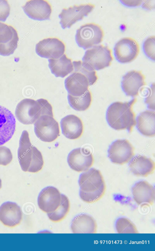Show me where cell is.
Wrapping results in <instances>:
<instances>
[{
    "label": "cell",
    "instance_id": "obj_1",
    "mask_svg": "<svg viewBox=\"0 0 155 251\" xmlns=\"http://www.w3.org/2000/svg\"><path fill=\"white\" fill-rule=\"evenodd\" d=\"M137 101L133 98L125 102H116L111 104L107 109V121L109 126L116 130L126 129L130 133L136 124L135 114L133 106Z\"/></svg>",
    "mask_w": 155,
    "mask_h": 251
},
{
    "label": "cell",
    "instance_id": "obj_2",
    "mask_svg": "<svg viewBox=\"0 0 155 251\" xmlns=\"http://www.w3.org/2000/svg\"><path fill=\"white\" fill-rule=\"evenodd\" d=\"M78 183L79 195L84 202L95 203L104 196L106 186L103 177L98 170L91 168L80 175Z\"/></svg>",
    "mask_w": 155,
    "mask_h": 251
},
{
    "label": "cell",
    "instance_id": "obj_3",
    "mask_svg": "<svg viewBox=\"0 0 155 251\" xmlns=\"http://www.w3.org/2000/svg\"><path fill=\"white\" fill-rule=\"evenodd\" d=\"M15 115L18 120L25 125L33 124L41 116L48 115L53 117L52 107L45 99L36 100L25 99L17 105Z\"/></svg>",
    "mask_w": 155,
    "mask_h": 251
},
{
    "label": "cell",
    "instance_id": "obj_4",
    "mask_svg": "<svg viewBox=\"0 0 155 251\" xmlns=\"http://www.w3.org/2000/svg\"><path fill=\"white\" fill-rule=\"evenodd\" d=\"M18 155L23 171L36 173L42 168L44 163L42 155L31 144L29 134L26 130L23 131L20 139Z\"/></svg>",
    "mask_w": 155,
    "mask_h": 251
},
{
    "label": "cell",
    "instance_id": "obj_5",
    "mask_svg": "<svg viewBox=\"0 0 155 251\" xmlns=\"http://www.w3.org/2000/svg\"><path fill=\"white\" fill-rule=\"evenodd\" d=\"M113 59L111 50L107 46L100 44L87 50L82 61L89 69L99 70L110 66Z\"/></svg>",
    "mask_w": 155,
    "mask_h": 251
},
{
    "label": "cell",
    "instance_id": "obj_6",
    "mask_svg": "<svg viewBox=\"0 0 155 251\" xmlns=\"http://www.w3.org/2000/svg\"><path fill=\"white\" fill-rule=\"evenodd\" d=\"M104 36L100 26L91 23L83 24L77 29L75 39L79 47L86 49L101 43Z\"/></svg>",
    "mask_w": 155,
    "mask_h": 251
},
{
    "label": "cell",
    "instance_id": "obj_7",
    "mask_svg": "<svg viewBox=\"0 0 155 251\" xmlns=\"http://www.w3.org/2000/svg\"><path fill=\"white\" fill-rule=\"evenodd\" d=\"M34 131L37 137L45 142H51L60 135L59 124L53 117L41 116L34 124Z\"/></svg>",
    "mask_w": 155,
    "mask_h": 251
},
{
    "label": "cell",
    "instance_id": "obj_8",
    "mask_svg": "<svg viewBox=\"0 0 155 251\" xmlns=\"http://www.w3.org/2000/svg\"><path fill=\"white\" fill-rule=\"evenodd\" d=\"M95 7L94 4L88 3L75 5L63 9L59 15L62 27L63 29L70 28L77 22L87 16Z\"/></svg>",
    "mask_w": 155,
    "mask_h": 251
},
{
    "label": "cell",
    "instance_id": "obj_9",
    "mask_svg": "<svg viewBox=\"0 0 155 251\" xmlns=\"http://www.w3.org/2000/svg\"><path fill=\"white\" fill-rule=\"evenodd\" d=\"M114 51L115 56L118 62L127 63L132 62L137 58L140 52V46L134 39L124 37L116 43Z\"/></svg>",
    "mask_w": 155,
    "mask_h": 251
},
{
    "label": "cell",
    "instance_id": "obj_10",
    "mask_svg": "<svg viewBox=\"0 0 155 251\" xmlns=\"http://www.w3.org/2000/svg\"><path fill=\"white\" fill-rule=\"evenodd\" d=\"M108 154L112 162L123 165L130 162L134 156V148L128 140L117 139L109 146Z\"/></svg>",
    "mask_w": 155,
    "mask_h": 251
},
{
    "label": "cell",
    "instance_id": "obj_11",
    "mask_svg": "<svg viewBox=\"0 0 155 251\" xmlns=\"http://www.w3.org/2000/svg\"><path fill=\"white\" fill-rule=\"evenodd\" d=\"M35 50L37 54L41 57L57 59L64 54L65 45L58 38L49 37L39 41L36 45Z\"/></svg>",
    "mask_w": 155,
    "mask_h": 251
},
{
    "label": "cell",
    "instance_id": "obj_12",
    "mask_svg": "<svg viewBox=\"0 0 155 251\" xmlns=\"http://www.w3.org/2000/svg\"><path fill=\"white\" fill-rule=\"evenodd\" d=\"M18 33L12 26L0 22V55L12 54L18 47Z\"/></svg>",
    "mask_w": 155,
    "mask_h": 251
},
{
    "label": "cell",
    "instance_id": "obj_13",
    "mask_svg": "<svg viewBox=\"0 0 155 251\" xmlns=\"http://www.w3.org/2000/svg\"><path fill=\"white\" fill-rule=\"evenodd\" d=\"M132 193L134 202L141 207H150L154 203V187L146 181L135 183L132 188Z\"/></svg>",
    "mask_w": 155,
    "mask_h": 251
},
{
    "label": "cell",
    "instance_id": "obj_14",
    "mask_svg": "<svg viewBox=\"0 0 155 251\" xmlns=\"http://www.w3.org/2000/svg\"><path fill=\"white\" fill-rule=\"evenodd\" d=\"M94 161V157L91 152L81 148L73 150L67 158V162L70 167L77 172L87 171L92 166Z\"/></svg>",
    "mask_w": 155,
    "mask_h": 251
},
{
    "label": "cell",
    "instance_id": "obj_15",
    "mask_svg": "<svg viewBox=\"0 0 155 251\" xmlns=\"http://www.w3.org/2000/svg\"><path fill=\"white\" fill-rule=\"evenodd\" d=\"M61 194L59 190L52 186H48L43 189L38 198L39 208L47 213L54 211L61 203Z\"/></svg>",
    "mask_w": 155,
    "mask_h": 251
},
{
    "label": "cell",
    "instance_id": "obj_16",
    "mask_svg": "<svg viewBox=\"0 0 155 251\" xmlns=\"http://www.w3.org/2000/svg\"><path fill=\"white\" fill-rule=\"evenodd\" d=\"M145 79V76L141 71H130L122 77V89L127 96L135 97L139 95L141 89L146 85Z\"/></svg>",
    "mask_w": 155,
    "mask_h": 251
},
{
    "label": "cell",
    "instance_id": "obj_17",
    "mask_svg": "<svg viewBox=\"0 0 155 251\" xmlns=\"http://www.w3.org/2000/svg\"><path fill=\"white\" fill-rule=\"evenodd\" d=\"M22 8L29 18L38 20L49 19L52 11L51 5L45 0H29Z\"/></svg>",
    "mask_w": 155,
    "mask_h": 251
},
{
    "label": "cell",
    "instance_id": "obj_18",
    "mask_svg": "<svg viewBox=\"0 0 155 251\" xmlns=\"http://www.w3.org/2000/svg\"><path fill=\"white\" fill-rule=\"evenodd\" d=\"M22 218L20 207L15 203L7 202L0 207V221L5 226L12 228L19 225Z\"/></svg>",
    "mask_w": 155,
    "mask_h": 251
},
{
    "label": "cell",
    "instance_id": "obj_19",
    "mask_svg": "<svg viewBox=\"0 0 155 251\" xmlns=\"http://www.w3.org/2000/svg\"><path fill=\"white\" fill-rule=\"evenodd\" d=\"M16 121L12 112L0 105V145L12 138L15 131Z\"/></svg>",
    "mask_w": 155,
    "mask_h": 251
},
{
    "label": "cell",
    "instance_id": "obj_20",
    "mask_svg": "<svg viewBox=\"0 0 155 251\" xmlns=\"http://www.w3.org/2000/svg\"><path fill=\"white\" fill-rule=\"evenodd\" d=\"M90 85L87 78L81 73L74 71L64 81L68 94L74 96L82 95L88 90Z\"/></svg>",
    "mask_w": 155,
    "mask_h": 251
},
{
    "label": "cell",
    "instance_id": "obj_21",
    "mask_svg": "<svg viewBox=\"0 0 155 251\" xmlns=\"http://www.w3.org/2000/svg\"><path fill=\"white\" fill-rule=\"evenodd\" d=\"M60 125L62 134L68 139H78L83 133L82 121L76 115L70 114L65 116L61 120Z\"/></svg>",
    "mask_w": 155,
    "mask_h": 251
},
{
    "label": "cell",
    "instance_id": "obj_22",
    "mask_svg": "<svg viewBox=\"0 0 155 251\" xmlns=\"http://www.w3.org/2000/svg\"><path fill=\"white\" fill-rule=\"evenodd\" d=\"M129 164L131 172L134 175L147 176L155 169V162L150 158L140 155L133 157Z\"/></svg>",
    "mask_w": 155,
    "mask_h": 251
},
{
    "label": "cell",
    "instance_id": "obj_23",
    "mask_svg": "<svg viewBox=\"0 0 155 251\" xmlns=\"http://www.w3.org/2000/svg\"><path fill=\"white\" fill-rule=\"evenodd\" d=\"M138 131L145 136L152 137L155 135V112L147 110L140 113L136 119Z\"/></svg>",
    "mask_w": 155,
    "mask_h": 251
},
{
    "label": "cell",
    "instance_id": "obj_24",
    "mask_svg": "<svg viewBox=\"0 0 155 251\" xmlns=\"http://www.w3.org/2000/svg\"><path fill=\"white\" fill-rule=\"evenodd\" d=\"M71 229L74 233H96L97 225L91 216L81 214L76 216L72 221Z\"/></svg>",
    "mask_w": 155,
    "mask_h": 251
},
{
    "label": "cell",
    "instance_id": "obj_25",
    "mask_svg": "<svg viewBox=\"0 0 155 251\" xmlns=\"http://www.w3.org/2000/svg\"><path fill=\"white\" fill-rule=\"evenodd\" d=\"M48 61L51 71L56 77L64 78L74 70L71 59L65 54L58 58L49 59Z\"/></svg>",
    "mask_w": 155,
    "mask_h": 251
},
{
    "label": "cell",
    "instance_id": "obj_26",
    "mask_svg": "<svg viewBox=\"0 0 155 251\" xmlns=\"http://www.w3.org/2000/svg\"><path fill=\"white\" fill-rule=\"evenodd\" d=\"M68 99L70 106L73 109L78 111H84L90 106L92 97L91 92L88 90L82 95L78 96L68 94Z\"/></svg>",
    "mask_w": 155,
    "mask_h": 251
},
{
    "label": "cell",
    "instance_id": "obj_27",
    "mask_svg": "<svg viewBox=\"0 0 155 251\" xmlns=\"http://www.w3.org/2000/svg\"><path fill=\"white\" fill-rule=\"evenodd\" d=\"M70 206V202L68 197L61 194L60 206L54 211L47 213L48 218L54 222H58L62 221L68 214Z\"/></svg>",
    "mask_w": 155,
    "mask_h": 251
},
{
    "label": "cell",
    "instance_id": "obj_28",
    "mask_svg": "<svg viewBox=\"0 0 155 251\" xmlns=\"http://www.w3.org/2000/svg\"><path fill=\"white\" fill-rule=\"evenodd\" d=\"M115 227L118 233H138L134 224L127 218L121 217L116 221Z\"/></svg>",
    "mask_w": 155,
    "mask_h": 251
},
{
    "label": "cell",
    "instance_id": "obj_29",
    "mask_svg": "<svg viewBox=\"0 0 155 251\" xmlns=\"http://www.w3.org/2000/svg\"><path fill=\"white\" fill-rule=\"evenodd\" d=\"M74 71L79 72L85 75L88 78L90 85L96 82L98 77L95 70H91L86 67L81 61H75L72 62Z\"/></svg>",
    "mask_w": 155,
    "mask_h": 251
},
{
    "label": "cell",
    "instance_id": "obj_30",
    "mask_svg": "<svg viewBox=\"0 0 155 251\" xmlns=\"http://www.w3.org/2000/svg\"><path fill=\"white\" fill-rule=\"evenodd\" d=\"M155 36H152L147 38L143 44V49L146 55L149 58L155 61Z\"/></svg>",
    "mask_w": 155,
    "mask_h": 251
},
{
    "label": "cell",
    "instance_id": "obj_31",
    "mask_svg": "<svg viewBox=\"0 0 155 251\" xmlns=\"http://www.w3.org/2000/svg\"><path fill=\"white\" fill-rule=\"evenodd\" d=\"M13 156L10 150L4 146H0V165L5 166L12 161Z\"/></svg>",
    "mask_w": 155,
    "mask_h": 251
},
{
    "label": "cell",
    "instance_id": "obj_32",
    "mask_svg": "<svg viewBox=\"0 0 155 251\" xmlns=\"http://www.w3.org/2000/svg\"><path fill=\"white\" fill-rule=\"evenodd\" d=\"M10 5L7 0H0V21H5L10 12Z\"/></svg>",
    "mask_w": 155,
    "mask_h": 251
},
{
    "label": "cell",
    "instance_id": "obj_33",
    "mask_svg": "<svg viewBox=\"0 0 155 251\" xmlns=\"http://www.w3.org/2000/svg\"><path fill=\"white\" fill-rule=\"evenodd\" d=\"M148 96L145 99V103L147 104V108L155 110V84L153 83L150 87Z\"/></svg>",
    "mask_w": 155,
    "mask_h": 251
},
{
    "label": "cell",
    "instance_id": "obj_34",
    "mask_svg": "<svg viewBox=\"0 0 155 251\" xmlns=\"http://www.w3.org/2000/svg\"><path fill=\"white\" fill-rule=\"evenodd\" d=\"M142 1H127L121 0V2L124 5L130 7H134L139 6L142 2Z\"/></svg>",
    "mask_w": 155,
    "mask_h": 251
},
{
    "label": "cell",
    "instance_id": "obj_35",
    "mask_svg": "<svg viewBox=\"0 0 155 251\" xmlns=\"http://www.w3.org/2000/svg\"><path fill=\"white\" fill-rule=\"evenodd\" d=\"M2 182L1 180V179L0 178V189L2 188Z\"/></svg>",
    "mask_w": 155,
    "mask_h": 251
}]
</instances>
